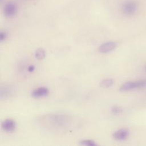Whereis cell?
Returning <instances> with one entry per match:
<instances>
[{"label":"cell","instance_id":"cell-1","mask_svg":"<svg viewBox=\"0 0 146 146\" xmlns=\"http://www.w3.org/2000/svg\"><path fill=\"white\" fill-rule=\"evenodd\" d=\"M138 10V3L135 0H127L124 1L121 6V11L125 16H132L135 15Z\"/></svg>","mask_w":146,"mask_h":146},{"label":"cell","instance_id":"cell-2","mask_svg":"<svg viewBox=\"0 0 146 146\" xmlns=\"http://www.w3.org/2000/svg\"><path fill=\"white\" fill-rule=\"evenodd\" d=\"M146 87V79L128 81L123 83L119 88L120 91H128L136 89L143 88Z\"/></svg>","mask_w":146,"mask_h":146},{"label":"cell","instance_id":"cell-3","mask_svg":"<svg viewBox=\"0 0 146 146\" xmlns=\"http://www.w3.org/2000/svg\"><path fill=\"white\" fill-rule=\"evenodd\" d=\"M18 7L17 5L12 2H7L5 4L3 8V13L5 17L11 18L15 16L17 13Z\"/></svg>","mask_w":146,"mask_h":146},{"label":"cell","instance_id":"cell-4","mask_svg":"<svg viewBox=\"0 0 146 146\" xmlns=\"http://www.w3.org/2000/svg\"><path fill=\"white\" fill-rule=\"evenodd\" d=\"M129 135V131L127 128H120L115 131L113 134V137L118 141H124L126 140Z\"/></svg>","mask_w":146,"mask_h":146},{"label":"cell","instance_id":"cell-5","mask_svg":"<svg viewBox=\"0 0 146 146\" xmlns=\"http://www.w3.org/2000/svg\"><path fill=\"white\" fill-rule=\"evenodd\" d=\"M117 46V44L115 42H107L102 44L99 47V51L101 53H108L114 50Z\"/></svg>","mask_w":146,"mask_h":146},{"label":"cell","instance_id":"cell-6","mask_svg":"<svg viewBox=\"0 0 146 146\" xmlns=\"http://www.w3.org/2000/svg\"><path fill=\"white\" fill-rule=\"evenodd\" d=\"M2 128L6 132H12L16 128V123L14 120L7 119L3 120L1 124Z\"/></svg>","mask_w":146,"mask_h":146},{"label":"cell","instance_id":"cell-7","mask_svg":"<svg viewBox=\"0 0 146 146\" xmlns=\"http://www.w3.org/2000/svg\"><path fill=\"white\" fill-rule=\"evenodd\" d=\"M48 93L49 91L47 88L40 87L34 90L31 92V96L34 98H40L46 96Z\"/></svg>","mask_w":146,"mask_h":146},{"label":"cell","instance_id":"cell-8","mask_svg":"<svg viewBox=\"0 0 146 146\" xmlns=\"http://www.w3.org/2000/svg\"><path fill=\"white\" fill-rule=\"evenodd\" d=\"M113 83H114V81L113 79L110 78H107V79L102 80L100 83V86L102 88H107L112 86Z\"/></svg>","mask_w":146,"mask_h":146},{"label":"cell","instance_id":"cell-9","mask_svg":"<svg viewBox=\"0 0 146 146\" xmlns=\"http://www.w3.org/2000/svg\"><path fill=\"white\" fill-rule=\"evenodd\" d=\"M46 55L45 51L43 48H38L35 51V56L38 60H42L44 58Z\"/></svg>","mask_w":146,"mask_h":146},{"label":"cell","instance_id":"cell-10","mask_svg":"<svg viewBox=\"0 0 146 146\" xmlns=\"http://www.w3.org/2000/svg\"><path fill=\"white\" fill-rule=\"evenodd\" d=\"M79 144L82 145H86V146H95L97 145V143L93 140L90 139H85L80 141Z\"/></svg>","mask_w":146,"mask_h":146},{"label":"cell","instance_id":"cell-11","mask_svg":"<svg viewBox=\"0 0 146 146\" xmlns=\"http://www.w3.org/2000/svg\"><path fill=\"white\" fill-rule=\"evenodd\" d=\"M10 90L7 87H1L0 90V96L1 98L2 99L3 98H6L10 95Z\"/></svg>","mask_w":146,"mask_h":146},{"label":"cell","instance_id":"cell-12","mask_svg":"<svg viewBox=\"0 0 146 146\" xmlns=\"http://www.w3.org/2000/svg\"><path fill=\"white\" fill-rule=\"evenodd\" d=\"M111 113L113 115H119L123 111V109L117 106H113L111 108Z\"/></svg>","mask_w":146,"mask_h":146},{"label":"cell","instance_id":"cell-13","mask_svg":"<svg viewBox=\"0 0 146 146\" xmlns=\"http://www.w3.org/2000/svg\"><path fill=\"white\" fill-rule=\"evenodd\" d=\"M7 38V34L6 33V32L5 31H1L0 33V40L1 42H3V40H5Z\"/></svg>","mask_w":146,"mask_h":146},{"label":"cell","instance_id":"cell-14","mask_svg":"<svg viewBox=\"0 0 146 146\" xmlns=\"http://www.w3.org/2000/svg\"><path fill=\"white\" fill-rule=\"evenodd\" d=\"M34 70V67L33 66H29V68H28V70H29V71H30V72L33 71Z\"/></svg>","mask_w":146,"mask_h":146},{"label":"cell","instance_id":"cell-15","mask_svg":"<svg viewBox=\"0 0 146 146\" xmlns=\"http://www.w3.org/2000/svg\"><path fill=\"white\" fill-rule=\"evenodd\" d=\"M145 71H146V66H145Z\"/></svg>","mask_w":146,"mask_h":146}]
</instances>
